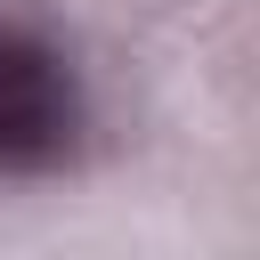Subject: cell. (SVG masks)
Wrapping results in <instances>:
<instances>
[{
  "label": "cell",
  "instance_id": "cell-1",
  "mask_svg": "<svg viewBox=\"0 0 260 260\" xmlns=\"http://www.w3.org/2000/svg\"><path fill=\"white\" fill-rule=\"evenodd\" d=\"M57 122V81L41 57H24L16 41H0V154H32Z\"/></svg>",
  "mask_w": 260,
  "mask_h": 260
}]
</instances>
